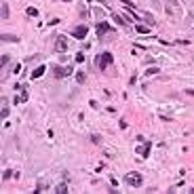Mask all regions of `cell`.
Returning a JSON list of instances; mask_svg holds the SVG:
<instances>
[{
	"instance_id": "obj_11",
	"label": "cell",
	"mask_w": 194,
	"mask_h": 194,
	"mask_svg": "<svg viewBox=\"0 0 194 194\" xmlns=\"http://www.w3.org/2000/svg\"><path fill=\"white\" fill-rule=\"evenodd\" d=\"M112 17H114V21H116V23H120V26H123V23H125V19L120 17V15H112Z\"/></svg>"
},
{
	"instance_id": "obj_13",
	"label": "cell",
	"mask_w": 194,
	"mask_h": 194,
	"mask_svg": "<svg viewBox=\"0 0 194 194\" xmlns=\"http://www.w3.org/2000/svg\"><path fill=\"white\" fill-rule=\"evenodd\" d=\"M91 141H93V143H99V141H101V137H99V135H93V137H91Z\"/></svg>"
},
{
	"instance_id": "obj_5",
	"label": "cell",
	"mask_w": 194,
	"mask_h": 194,
	"mask_svg": "<svg viewBox=\"0 0 194 194\" xmlns=\"http://www.w3.org/2000/svg\"><path fill=\"white\" fill-rule=\"evenodd\" d=\"M55 48H57V51H65V48H68V42H65V38H63V36H59V38H57Z\"/></svg>"
},
{
	"instance_id": "obj_1",
	"label": "cell",
	"mask_w": 194,
	"mask_h": 194,
	"mask_svg": "<svg viewBox=\"0 0 194 194\" xmlns=\"http://www.w3.org/2000/svg\"><path fill=\"white\" fill-rule=\"evenodd\" d=\"M110 63H112V53H108V51L101 53V55H99V61H97V65H99L101 70H106Z\"/></svg>"
},
{
	"instance_id": "obj_12",
	"label": "cell",
	"mask_w": 194,
	"mask_h": 194,
	"mask_svg": "<svg viewBox=\"0 0 194 194\" xmlns=\"http://www.w3.org/2000/svg\"><path fill=\"white\" fill-rule=\"evenodd\" d=\"M76 78H78V82H85V72H76Z\"/></svg>"
},
{
	"instance_id": "obj_2",
	"label": "cell",
	"mask_w": 194,
	"mask_h": 194,
	"mask_svg": "<svg viewBox=\"0 0 194 194\" xmlns=\"http://www.w3.org/2000/svg\"><path fill=\"white\" fill-rule=\"evenodd\" d=\"M127 182H129L131 186H135V188H139V186L143 184V179H141V175H139V173H135V171L127 175Z\"/></svg>"
},
{
	"instance_id": "obj_9",
	"label": "cell",
	"mask_w": 194,
	"mask_h": 194,
	"mask_svg": "<svg viewBox=\"0 0 194 194\" xmlns=\"http://www.w3.org/2000/svg\"><path fill=\"white\" fill-rule=\"evenodd\" d=\"M2 40H11V42H17V36H9V34H2Z\"/></svg>"
},
{
	"instance_id": "obj_3",
	"label": "cell",
	"mask_w": 194,
	"mask_h": 194,
	"mask_svg": "<svg viewBox=\"0 0 194 194\" xmlns=\"http://www.w3.org/2000/svg\"><path fill=\"white\" fill-rule=\"evenodd\" d=\"M87 32H89V28H87V26H78V28L72 30V36H74V38H85V36H87Z\"/></svg>"
},
{
	"instance_id": "obj_14",
	"label": "cell",
	"mask_w": 194,
	"mask_h": 194,
	"mask_svg": "<svg viewBox=\"0 0 194 194\" xmlns=\"http://www.w3.org/2000/svg\"><path fill=\"white\" fill-rule=\"evenodd\" d=\"M28 15H32V17H36V15H38V11H36V9H28Z\"/></svg>"
},
{
	"instance_id": "obj_7",
	"label": "cell",
	"mask_w": 194,
	"mask_h": 194,
	"mask_svg": "<svg viewBox=\"0 0 194 194\" xmlns=\"http://www.w3.org/2000/svg\"><path fill=\"white\" fill-rule=\"evenodd\" d=\"M42 74H44V65H42V68H36V70H34V74H32V78H40Z\"/></svg>"
},
{
	"instance_id": "obj_17",
	"label": "cell",
	"mask_w": 194,
	"mask_h": 194,
	"mask_svg": "<svg viewBox=\"0 0 194 194\" xmlns=\"http://www.w3.org/2000/svg\"><path fill=\"white\" fill-rule=\"evenodd\" d=\"M95 2H104V0H95Z\"/></svg>"
},
{
	"instance_id": "obj_18",
	"label": "cell",
	"mask_w": 194,
	"mask_h": 194,
	"mask_svg": "<svg viewBox=\"0 0 194 194\" xmlns=\"http://www.w3.org/2000/svg\"><path fill=\"white\" fill-rule=\"evenodd\" d=\"M65 2H68V0H65Z\"/></svg>"
},
{
	"instance_id": "obj_16",
	"label": "cell",
	"mask_w": 194,
	"mask_h": 194,
	"mask_svg": "<svg viewBox=\"0 0 194 194\" xmlns=\"http://www.w3.org/2000/svg\"><path fill=\"white\" fill-rule=\"evenodd\" d=\"M7 61H9V55H2V59H0V63H2V65H7Z\"/></svg>"
},
{
	"instance_id": "obj_15",
	"label": "cell",
	"mask_w": 194,
	"mask_h": 194,
	"mask_svg": "<svg viewBox=\"0 0 194 194\" xmlns=\"http://www.w3.org/2000/svg\"><path fill=\"white\" fill-rule=\"evenodd\" d=\"M137 32H141V34H146V32H148V28H143V26H137Z\"/></svg>"
},
{
	"instance_id": "obj_8",
	"label": "cell",
	"mask_w": 194,
	"mask_h": 194,
	"mask_svg": "<svg viewBox=\"0 0 194 194\" xmlns=\"http://www.w3.org/2000/svg\"><path fill=\"white\" fill-rule=\"evenodd\" d=\"M2 17H4V19L9 17V4H7V2H2Z\"/></svg>"
},
{
	"instance_id": "obj_10",
	"label": "cell",
	"mask_w": 194,
	"mask_h": 194,
	"mask_svg": "<svg viewBox=\"0 0 194 194\" xmlns=\"http://www.w3.org/2000/svg\"><path fill=\"white\" fill-rule=\"evenodd\" d=\"M146 74L152 76V74H158V68H150V70H146Z\"/></svg>"
},
{
	"instance_id": "obj_6",
	"label": "cell",
	"mask_w": 194,
	"mask_h": 194,
	"mask_svg": "<svg viewBox=\"0 0 194 194\" xmlns=\"http://www.w3.org/2000/svg\"><path fill=\"white\" fill-rule=\"evenodd\" d=\"M108 30H110L108 23H99V26H97V34H99V36H101V34H106Z\"/></svg>"
},
{
	"instance_id": "obj_4",
	"label": "cell",
	"mask_w": 194,
	"mask_h": 194,
	"mask_svg": "<svg viewBox=\"0 0 194 194\" xmlns=\"http://www.w3.org/2000/svg\"><path fill=\"white\" fill-rule=\"evenodd\" d=\"M68 74H72L70 68H59V65L55 68V76H57V78H63V76H68Z\"/></svg>"
}]
</instances>
